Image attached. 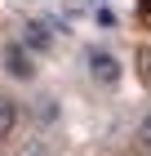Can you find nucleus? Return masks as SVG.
<instances>
[{"label": "nucleus", "instance_id": "nucleus-1", "mask_svg": "<svg viewBox=\"0 0 151 156\" xmlns=\"http://www.w3.org/2000/svg\"><path fill=\"white\" fill-rule=\"evenodd\" d=\"M89 76L98 85H116L120 80V58L107 54V49H93V54H89Z\"/></svg>", "mask_w": 151, "mask_h": 156}, {"label": "nucleus", "instance_id": "nucleus-2", "mask_svg": "<svg viewBox=\"0 0 151 156\" xmlns=\"http://www.w3.org/2000/svg\"><path fill=\"white\" fill-rule=\"evenodd\" d=\"M5 72L13 76V80H31V54H27V45H9L5 49Z\"/></svg>", "mask_w": 151, "mask_h": 156}, {"label": "nucleus", "instance_id": "nucleus-3", "mask_svg": "<svg viewBox=\"0 0 151 156\" xmlns=\"http://www.w3.org/2000/svg\"><path fill=\"white\" fill-rule=\"evenodd\" d=\"M22 45H31V49H49V45H53V36H49V27L40 23V18H31V23L22 27Z\"/></svg>", "mask_w": 151, "mask_h": 156}, {"label": "nucleus", "instance_id": "nucleus-4", "mask_svg": "<svg viewBox=\"0 0 151 156\" xmlns=\"http://www.w3.org/2000/svg\"><path fill=\"white\" fill-rule=\"evenodd\" d=\"M13 125H18V103L0 94V138H9V134H13Z\"/></svg>", "mask_w": 151, "mask_h": 156}, {"label": "nucleus", "instance_id": "nucleus-5", "mask_svg": "<svg viewBox=\"0 0 151 156\" xmlns=\"http://www.w3.org/2000/svg\"><path fill=\"white\" fill-rule=\"evenodd\" d=\"M142 138L151 143V112H147V120H142Z\"/></svg>", "mask_w": 151, "mask_h": 156}]
</instances>
